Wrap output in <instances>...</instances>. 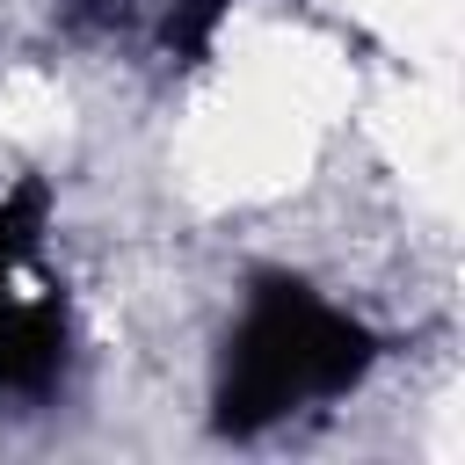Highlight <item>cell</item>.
Returning <instances> with one entry per match:
<instances>
[{
    "instance_id": "cell-1",
    "label": "cell",
    "mask_w": 465,
    "mask_h": 465,
    "mask_svg": "<svg viewBox=\"0 0 465 465\" xmlns=\"http://www.w3.org/2000/svg\"><path fill=\"white\" fill-rule=\"evenodd\" d=\"M378 341L334 312L320 291L291 283V276H262L247 291V312L225 341V371H218V429L225 436H262L276 421H291L298 407L341 400L363 371H371Z\"/></svg>"
},
{
    "instance_id": "cell-2",
    "label": "cell",
    "mask_w": 465,
    "mask_h": 465,
    "mask_svg": "<svg viewBox=\"0 0 465 465\" xmlns=\"http://www.w3.org/2000/svg\"><path fill=\"white\" fill-rule=\"evenodd\" d=\"M36 225H44V189L36 182L0 196V385L7 392H36L65 363V320L22 276L29 247H36Z\"/></svg>"
}]
</instances>
